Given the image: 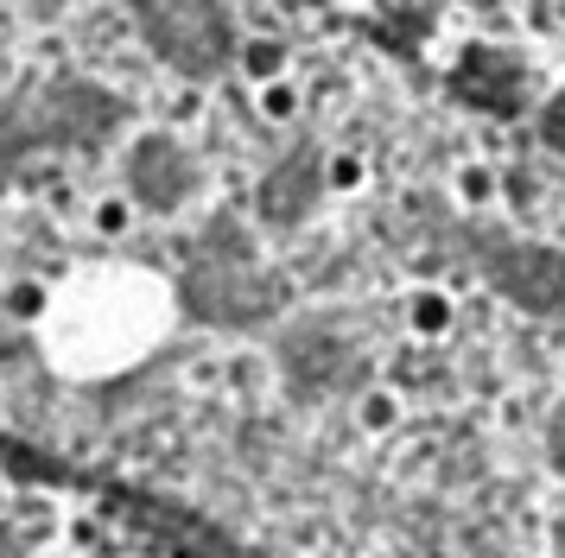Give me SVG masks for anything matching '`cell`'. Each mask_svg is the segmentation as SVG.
Here are the masks:
<instances>
[{
    "instance_id": "ba28073f",
    "label": "cell",
    "mask_w": 565,
    "mask_h": 558,
    "mask_svg": "<svg viewBox=\"0 0 565 558\" xmlns=\"http://www.w3.org/2000/svg\"><path fill=\"white\" fill-rule=\"evenodd\" d=\"M394 419H401V400H394L387 387H375V394H362V426H369V431H387Z\"/></svg>"
},
{
    "instance_id": "7a4b0ae2",
    "label": "cell",
    "mask_w": 565,
    "mask_h": 558,
    "mask_svg": "<svg viewBox=\"0 0 565 558\" xmlns=\"http://www.w3.org/2000/svg\"><path fill=\"white\" fill-rule=\"evenodd\" d=\"M198 191V165H191V152L179 140H166V133H140L128 147V197L140 210H179L184 197Z\"/></svg>"
},
{
    "instance_id": "3957f363",
    "label": "cell",
    "mask_w": 565,
    "mask_h": 558,
    "mask_svg": "<svg viewBox=\"0 0 565 558\" xmlns=\"http://www.w3.org/2000/svg\"><path fill=\"white\" fill-rule=\"evenodd\" d=\"M103 121H108V108H103V96H89V89H64L45 127H20V121L7 127L0 121V178L13 172L20 159H32L39 140H96Z\"/></svg>"
},
{
    "instance_id": "52a82bcc",
    "label": "cell",
    "mask_w": 565,
    "mask_h": 558,
    "mask_svg": "<svg viewBox=\"0 0 565 558\" xmlns=\"http://www.w3.org/2000/svg\"><path fill=\"white\" fill-rule=\"evenodd\" d=\"M324 184H331V191H362V184H369V159H362V152H331V159H324Z\"/></svg>"
},
{
    "instance_id": "6da1fadb",
    "label": "cell",
    "mask_w": 565,
    "mask_h": 558,
    "mask_svg": "<svg viewBox=\"0 0 565 558\" xmlns=\"http://www.w3.org/2000/svg\"><path fill=\"white\" fill-rule=\"evenodd\" d=\"M134 20L159 57H172L191 76L216 71L230 57V32H223L216 0H134Z\"/></svg>"
},
{
    "instance_id": "8992f818",
    "label": "cell",
    "mask_w": 565,
    "mask_h": 558,
    "mask_svg": "<svg viewBox=\"0 0 565 558\" xmlns=\"http://www.w3.org/2000/svg\"><path fill=\"white\" fill-rule=\"evenodd\" d=\"M255 108L267 115V121H292V115H299V89H292L286 76H274V83H255Z\"/></svg>"
},
{
    "instance_id": "5b68a950",
    "label": "cell",
    "mask_w": 565,
    "mask_h": 558,
    "mask_svg": "<svg viewBox=\"0 0 565 558\" xmlns=\"http://www.w3.org/2000/svg\"><path fill=\"white\" fill-rule=\"evenodd\" d=\"M242 71H248V83H274V76H286V45H274V39L242 45Z\"/></svg>"
},
{
    "instance_id": "277c9868",
    "label": "cell",
    "mask_w": 565,
    "mask_h": 558,
    "mask_svg": "<svg viewBox=\"0 0 565 558\" xmlns=\"http://www.w3.org/2000/svg\"><path fill=\"white\" fill-rule=\"evenodd\" d=\"M407 324H413V336H445V330L458 324V304L445 299V292H413Z\"/></svg>"
},
{
    "instance_id": "9c48e42d",
    "label": "cell",
    "mask_w": 565,
    "mask_h": 558,
    "mask_svg": "<svg viewBox=\"0 0 565 558\" xmlns=\"http://www.w3.org/2000/svg\"><path fill=\"white\" fill-rule=\"evenodd\" d=\"M489 191H495V178H489L483 165H463L458 172V197L463 203H489Z\"/></svg>"
}]
</instances>
